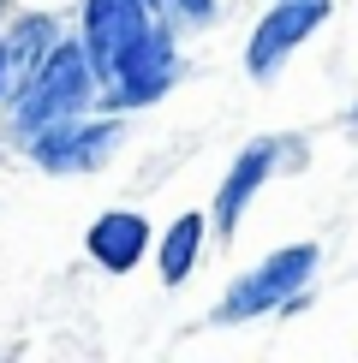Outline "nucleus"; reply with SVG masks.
<instances>
[{"label": "nucleus", "mask_w": 358, "mask_h": 363, "mask_svg": "<svg viewBox=\"0 0 358 363\" xmlns=\"http://www.w3.org/2000/svg\"><path fill=\"white\" fill-rule=\"evenodd\" d=\"M96 96H102V78H96V66H90L78 30H66L30 72H18L6 108H0V138L12 149H24L36 131L60 125V119L96 113Z\"/></svg>", "instance_id": "1"}, {"label": "nucleus", "mask_w": 358, "mask_h": 363, "mask_svg": "<svg viewBox=\"0 0 358 363\" xmlns=\"http://www.w3.org/2000/svg\"><path fill=\"white\" fill-rule=\"evenodd\" d=\"M322 268V245L298 238V245H275L263 262H251L227 292L215 298L209 310V328H245L257 315H275V310H305V292Z\"/></svg>", "instance_id": "2"}, {"label": "nucleus", "mask_w": 358, "mask_h": 363, "mask_svg": "<svg viewBox=\"0 0 358 363\" xmlns=\"http://www.w3.org/2000/svg\"><path fill=\"white\" fill-rule=\"evenodd\" d=\"M179 78H185V60H179V24L161 12V18L119 54V66L108 72V84H102V96H96V108L131 119V113L156 108V101H168Z\"/></svg>", "instance_id": "3"}, {"label": "nucleus", "mask_w": 358, "mask_h": 363, "mask_svg": "<svg viewBox=\"0 0 358 363\" xmlns=\"http://www.w3.org/2000/svg\"><path fill=\"white\" fill-rule=\"evenodd\" d=\"M126 138H131L126 113H102L96 108V113H78V119H60V125L36 131L18 155L30 167L54 173V179H78V173H102L119 149H126Z\"/></svg>", "instance_id": "4"}, {"label": "nucleus", "mask_w": 358, "mask_h": 363, "mask_svg": "<svg viewBox=\"0 0 358 363\" xmlns=\"http://www.w3.org/2000/svg\"><path fill=\"white\" fill-rule=\"evenodd\" d=\"M335 18V0H268L245 36V78L251 84H275L287 72V60L305 48L317 30Z\"/></svg>", "instance_id": "5"}, {"label": "nucleus", "mask_w": 358, "mask_h": 363, "mask_svg": "<svg viewBox=\"0 0 358 363\" xmlns=\"http://www.w3.org/2000/svg\"><path fill=\"white\" fill-rule=\"evenodd\" d=\"M281 138H251L239 155L227 161V173H221V185H215V203H209V233L221 238V245H233L239 238V226H245V208L257 203V191L275 179L281 167Z\"/></svg>", "instance_id": "6"}, {"label": "nucleus", "mask_w": 358, "mask_h": 363, "mask_svg": "<svg viewBox=\"0 0 358 363\" xmlns=\"http://www.w3.org/2000/svg\"><path fill=\"white\" fill-rule=\"evenodd\" d=\"M161 12L149 6V0H78V42H84V54H90V66H96L102 84H108V72L119 66V54H126Z\"/></svg>", "instance_id": "7"}, {"label": "nucleus", "mask_w": 358, "mask_h": 363, "mask_svg": "<svg viewBox=\"0 0 358 363\" xmlns=\"http://www.w3.org/2000/svg\"><path fill=\"white\" fill-rule=\"evenodd\" d=\"M84 256L102 274H138L156 256V226H149L143 208H102L84 226Z\"/></svg>", "instance_id": "8"}, {"label": "nucleus", "mask_w": 358, "mask_h": 363, "mask_svg": "<svg viewBox=\"0 0 358 363\" xmlns=\"http://www.w3.org/2000/svg\"><path fill=\"white\" fill-rule=\"evenodd\" d=\"M203 245H209V215H203V208H185V215H179L168 233L156 238V274H161L168 292H179V286L197 274Z\"/></svg>", "instance_id": "9"}, {"label": "nucleus", "mask_w": 358, "mask_h": 363, "mask_svg": "<svg viewBox=\"0 0 358 363\" xmlns=\"http://www.w3.org/2000/svg\"><path fill=\"white\" fill-rule=\"evenodd\" d=\"M60 36H66V18H60V12H48V6H24V12H12L6 30H0V42H6V54H12V66H18V72H30Z\"/></svg>", "instance_id": "10"}, {"label": "nucleus", "mask_w": 358, "mask_h": 363, "mask_svg": "<svg viewBox=\"0 0 358 363\" xmlns=\"http://www.w3.org/2000/svg\"><path fill=\"white\" fill-rule=\"evenodd\" d=\"M161 12H168L179 30H209L221 6H215V0H161Z\"/></svg>", "instance_id": "11"}, {"label": "nucleus", "mask_w": 358, "mask_h": 363, "mask_svg": "<svg viewBox=\"0 0 358 363\" xmlns=\"http://www.w3.org/2000/svg\"><path fill=\"white\" fill-rule=\"evenodd\" d=\"M12 84H18V66H12V54H6V42H0V108H6V96H12Z\"/></svg>", "instance_id": "12"}, {"label": "nucleus", "mask_w": 358, "mask_h": 363, "mask_svg": "<svg viewBox=\"0 0 358 363\" xmlns=\"http://www.w3.org/2000/svg\"><path fill=\"white\" fill-rule=\"evenodd\" d=\"M347 125H352V131H358V108H352V113H347Z\"/></svg>", "instance_id": "13"}]
</instances>
